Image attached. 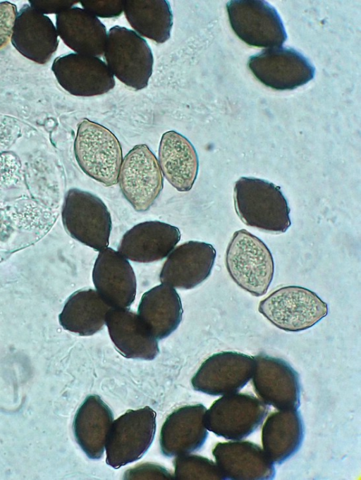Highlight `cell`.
<instances>
[{"label": "cell", "instance_id": "6da1fadb", "mask_svg": "<svg viewBox=\"0 0 361 480\" xmlns=\"http://www.w3.org/2000/svg\"><path fill=\"white\" fill-rule=\"evenodd\" d=\"M234 206L247 226L272 233H285L290 226V208L281 187L267 180L241 177L234 185Z\"/></svg>", "mask_w": 361, "mask_h": 480}, {"label": "cell", "instance_id": "7a4b0ae2", "mask_svg": "<svg viewBox=\"0 0 361 480\" xmlns=\"http://www.w3.org/2000/svg\"><path fill=\"white\" fill-rule=\"evenodd\" d=\"M76 161L90 178L109 187L118 183L123 161L121 144L104 125L83 119L74 142Z\"/></svg>", "mask_w": 361, "mask_h": 480}, {"label": "cell", "instance_id": "3957f363", "mask_svg": "<svg viewBox=\"0 0 361 480\" xmlns=\"http://www.w3.org/2000/svg\"><path fill=\"white\" fill-rule=\"evenodd\" d=\"M226 266L233 281L256 297L267 293L274 277L270 250L262 240L245 229L234 233L226 250Z\"/></svg>", "mask_w": 361, "mask_h": 480}, {"label": "cell", "instance_id": "277c9868", "mask_svg": "<svg viewBox=\"0 0 361 480\" xmlns=\"http://www.w3.org/2000/svg\"><path fill=\"white\" fill-rule=\"evenodd\" d=\"M104 59L109 69L126 85L145 88L152 73L154 59L147 41L136 32L116 25L107 33Z\"/></svg>", "mask_w": 361, "mask_h": 480}, {"label": "cell", "instance_id": "5b68a950", "mask_svg": "<svg viewBox=\"0 0 361 480\" xmlns=\"http://www.w3.org/2000/svg\"><path fill=\"white\" fill-rule=\"evenodd\" d=\"M63 227L75 240L100 252L109 245L111 230L110 213L95 195L70 189L61 211Z\"/></svg>", "mask_w": 361, "mask_h": 480}, {"label": "cell", "instance_id": "8992f818", "mask_svg": "<svg viewBox=\"0 0 361 480\" xmlns=\"http://www.w3.org/2000/svg\"><path fill=\"white\" fill-rule=\"evenodd\" d=\"M259 312L277 328L306 330L325 317L328 306L315 293L300 286L282 287L262 300Z\"/></svg>", "mask_w": 361, "mask_h": 480}, {"label": "cell", "instance_id": "52a82bcc", "mask_svg": "<svg viewBox=\"0 0 361 480\" xmlns=\"http://www.w3.org/2000/svg\"><path fill=\"white\" fill-rule=\"evenodd\" d=\"M156 416L146 406L130 410L114 421L105 445L106 464L118 469L140 459L153 442Z\"/></svg>", "mask_w": 361, "mask_h": 480}, {"label": "cell", "instance_id": "ba28073f", "mask_svg": "<svg viewBox=\"0 0 361 480\" xmlns=\"http://www.w3.org/2000/svg\"><path fill=\"white\" fill-rule=\"evenodd\" d=\"M269 410L267 404L252 395H224L206 411L204 424L207 429L216 436L238 441L259 428Z\"/></svg>", "mask_w": 361, "mask_h": 480}, {"label": "cell", "instance_id": "9c48e42d", "mask_svg": "<svg viewBox=\"0 0 361 480\" xmlns=\"http://www.w3.org/2000/svg\"><path fill=\"white\" fill-rule=\"evenodd\" d=\"M231 26L246 44L257 47L281 46L287 39L276 8L262 0H232L226 4Z\"/></svg>", "mask_w": 361, "mask_h": 480}, {"label": "cell", "instance_id": "30bf717a", "mask_svg": "<svg viewBox=\"0 0 361 480\" xmlns=\"http://www.w3.org/2000/svg\"><path fill=\"white\" fill-rule=\"evenodd\" d=\"M125 198L137 211H147L163 188V176L154 153L147 145L135 146L124 157L118 180Z\"/></svg>", "mask_w": 361, "mask_h": 480}, {"label": "cell", "instance_id": "8fae6325", "mask_svg": "<svg viewBox=\"0 0 361 480\" xmlns=\"http://www.w3.org/2000/svg\"><path fill=\"white\" fill-rule=\"evenodd\" d=\"M247 65L259 81L277 90L295 89L312 80L315 74L307 58L288 47L263 50L250 56Z\"/></svg>", "mask_w": 361, "mask_h": 480}, {"label": "cell", "instance_id": "7c38bea8", "mask_svg": "<svg viewBox=\"0 0 361 480\" xmlns=\"http://www.w3.org/2000/svg\"><path fill=\"white\" fill-rule=\"evenodd\" d=\"M254 357L237 352H221L203 362L191 379L194 390L210 395L235 393L251 379Z\"/></svg>", "mask_w": 361, "mask_h": 480}, {"label": "cell", "instance_id": "4fadbf2b", "mask_svg": "<svg viewBox=\"0 0 361 480\" xmlns=\"http://www.w3.org/2000/svg\"><path fill=\"white\" fill-rule=\"evenodd\" d=\"M253 388L265 404L279 410H297L301 387L298 374L282 359L259 354L254 357Z\"/></svg>", "mask_w": 361, "mask_h": 480}, {"label": "cell", "instance_id": "5bb4252c", "mask_svg": "<svg viewBox=\"0 0 361 480\" xmlns=\"http://www.w3.org/2000/svg\"><path fill=\"white\" fill-rule=\"evenodd\" d=\"M51 70L59 84L72 95H101L115 86L113 74L98 57L70 53L56 58Z\"/></svg>", "mask_w": 361, "mask_h": 480}, {"label": "cell", "instance_id": "9a60e30c", "mask_svg": "<svg viewBox=\"0 0 361 480\" xmlns=\"http://www.w3.org/2000/svg\"><path fill=\"white\" fill-rule=\"evenodd\" d=\"M215 258L216 250L211 244L186 242L168 255L159 279L162 283L176 288H194L209 276Z\"/></svg>", "mask_w": 361, "mask_h": 480}, {"label": "cell", "instance_id": "2e32d148", "mask_svg": "<svg viewBox=\"0 0 361 480\" xmlns=\"http://www.w3.org/2000/svg\"><path fill=\"white\" fill-rule=\"evenodd\" d=\"M92 281L98 294L111 308H129L136 295V278L130 264L111 247L96 259Z\"/></svg>", "mask_w": 361, "mask_h": 480}, {"label": "cell", "instance_id": "e0dca14e", "mask_svg": "<svg viewBox=\"0 0 361 480\" xmlns=\"http://www.w3.org/2000/svg\"><path fill=\"white\" fill-rule=\"evenodd\" d=\"M206 411L202 404L185 405L168 416L159 437L160 449L164 456L190 454L204 445L208 436L204 424Z\"/></svg>", "mask_w": 361, "mask_h": 480}, {"label": "cell", "instance_id": "ac0fdd59", "mask_svg": "<svg viewBox=\"0 0 361 480\" xmlns=\"http://www.w3.org/2000/svg\"><path fill=\"white\" fill-rule=\"evenodd\" d=\"M11 43L27 59L45 64L57 49L58 33L48 16L25 4L17 15Z\"/></svg>", "mask_w": 361, "mask_h": 480}, {"label": "cell", "instance_id": "d6986e66", "mask_svg": "<svg viewBox=\"0 0 361 480\" xmlns=\"http://www.w3.org/2000/svg\"><path fill=\"white\" fill-rule=\"evenodd\" d=\"M216 464L225 479H272L276 470L258 445L243 441L218 443L212 450Z\"/></svg>", "mask_w": 361, "mask_h": 480}, {"label": "cell", "instance_id": "ffe728a7", "mask_svg": "<svg viewBox=\"0 0 361 480\" xmlns=\"http://www.w3.org/2000/svg\"><path fill=\"white\" fill-rule=\"evenodd\" d=\"M180 239L177 227L159 221H145L123 235L118 252L135 262L156 261L166 257Z\"/></svg>", "mask_w": 361, "mask_h": 480}, {"label": "cell", "instance_id": "44dd1931", "mask_svg": "<svg viewBox=\"0 0 361 480\" xmlns=\"http://www.w3.org/2000/svg\"><path fill=\"white\" fill-rule=\"evenodd\" d=\"M105 324L117 350L125 357L152 360L158 355L157 340L139 316L128 308H111Z\"/></svg>", "mask_w": 361, "mask_h": 480}, {"label": "cell", "instance_id": "7402d4cb", "mask_svg": "<svg viewBox=\"0 0 361 480\" xmlns=\"http://www.w3.org/2000/svg\"><path fill=\"white\" fill-rule=\"evenodd\" d=\"M58 35L75 53L101 57L107 32L97 17L79 7H71L56 16Z\"/></svg>", "mask_w": 361, "mask_h": 480}, {"label": "cell", "instance_id": "603a6c76", "mask_svg": "<svg viewBox=\"0 0 361 480\" xmlns=\"http://www.w3.org/2000/svg\"><path fill=\"white\" fill-rule=\"evenodd\" d=\"M114 421L109 406L97 395H88L78 409L73 423L75 441L91 460L100 459Z\"/></svg>", "mask_w": 361, "mask_h": 480}, {"label": "cell", "instance_id": "cb8c5ba5", "mask_svg": "<svg viewBox=\"0 0 361 480\" xmlns=\"http://www.w3.org/2000/svg\"><path fill=\"white\" fill-rule=\"evenodd\" d=\"M159 164L169 183L180 192L189 191L197 176L199 161L192 143L170 130L163 134L159 147Z\"/></svg>", "mask_w": 361, "mask_h": 480}, {"label": "cell", "instance_id": "d4e9b609", "mask_svg": "<svg viewBox=\"0 0 361 480\" xmlns=\"http://www.w3.org/2000/svg\"><path fill=\"white\" fill-rule=\"evenodd\" d=\"M304 424L297 410H283L271 413L262 430L264 453L272 463L281 464L294 455L302 445Z\"/></svg>", "mask_w": 361, "mask_h": 480}, {"label": "cell", "instance_id": "484cf974", "mask_svg": "<svg viewBox=\"0 0 361 480\" xmlns=\"http://www.w3.org/2000/svg\"><path fill=\"white\" fill-rule=\"evenodd\" d=\"M137 315L157 340L164 339L178 328L182 320L180 296L169 285H157L142 295Z\"/></svg>", "mask_w": 361, "mask_h": 480}, {"label": "cell", "instance_id": "4316f807", "mask_svg": "<svg viewBox=\"0 0 361 480\" xmlns=\"http://www.w3.org/2000/svg\"><path fill=\"white\" fill-rule=\"evenodd\" d=\"M111 308L97 290L80 289L67 299L59 321L65 330L71 333L92 336L103 328L106 313Z\"/></svg>", "mask_w": 361, "mask_h": 480}, {"label": "cell", "instance_id": "83f0119b", "mask_svg": "<svg viewBox=\"0 0 361 480\" xmlns=\"http://www.w3.org/2000/svg\"><path fill=\"white\" fill-rule=\"evenodd\" d=\"M123 11L130 26L140 36L158 44L171 36L173 13L166 0H126Z\"/></svg>", "mask_w": 361, "mask_h": 480}, {"label": "cell", "instance_id": "f1b7e54d", "mask_svg": "<svg viewBox=\"0 0 361 480\" xmlns=\"http://www.w3.org/2000/svg\"><path fill=\"white\" fill-rule=\"evenodd\" d=\"M173 465L174 477L178 480L225 479L216 463L202 456H177Z\"/></svg>", "mask_w": 361, "mask_h": 480}, {"label": "cell", "instance_id": "f546056e", "mask_svg": "<svg viewBox=\"0 0 361 480\" xmlns=\"http://www.w3.org/2000/svg\"><path fill=\"white\" fill-rule=\"evenodd\" d=\"M83 9L100 18H116L123 11V0H87L80 1Z\"/></svg>", "mask_w": 361, "mask_h": 480}, {"label": "cell", "instance_id": "4dcf8cb0", "mask_svg": "<svg viewBox=\"0 0 361 480\" xmlns=\"http://www.w3.org/2000/svg\"><path fill=\"white\" fill-rule=\"evenodd\" d=\"M17 15L15 4L8 1L0 2V51L11 40Z\"/></svg>", "mask_w": 361, "mask_h": 480}, {"label": "cell", "instance_id": "1f68e13d", "mask_svg": "<svg viewBox=\"0 0 361 480\" xmlns=\"http://www.w3.org/2000/svg\"><path fill=\"white\" fill-rule=\"evenodd\" d=\"M173 477L165 467L148 462L132 467L123 474L124 479H172Z\"/></svg>", "mask_w": 361, "mask_h": 480}, {"label": "cell", "instance_id": "d6a6232c", "mask_svg": "<svg viewBox=\"0 0 361 480\" xmlns=\"http://www.w3.org/2000/svg\"><path fill=\"white\" fill-rule=\"evenodd\" d=\"M30 6L43 14L59 13L64 10L73 7L78 3V1L59 0V1H42L33 0L29 1Z\"/></svg>", "mask_w": 361, "mask_h": 480}]
</instances>
